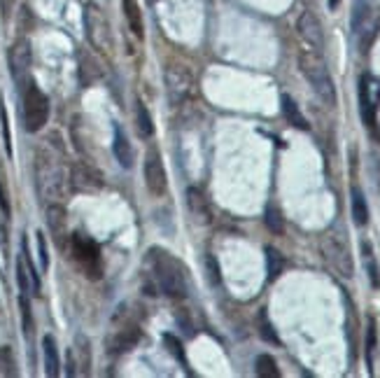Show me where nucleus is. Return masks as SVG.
I'll use <instances>...</instances> for the list:
<instances>
[{
	"label": "nucleus",
	"mask_w": 380,
	"mask_h": 378,
	"mask_svg": "<svg viewBox=\"0 0 380 378\" xmlns=\"http://www.w3.org/2000/svg\"><path fill=\"white\" fill-rule=\"evenodd\" d=\"M150 266H152V280L157 290L170 299L187 297V269L180 259L166 252L161 248L150 250Z\"/></svg>",
	"instance_id": "1"
},
{
	"label": "nucleus",
	"mask_w": 380,
	"mask_h": 378,
	"mask_svg": "<svg viewBox=\"0 0 380 378\" xmlns=\"http://www.w3.org/2000/svg\"><path fill=\"white\" fill-rule=\"evenodd\" d=\"M35 180H38L40 197L49 203H59L66 189V173L59 157H54L47 150H40L35 157Z\"/></svg>",
	"instance_id": "2"
},
{
	"label": "nucleus",
	"mask_w": 380,
	"mask_h": 378,
	"mask_svg": "<svg viewBox=\"0 0 380 378\" xmlns=\"http://www.w3.org/2000/svg\"><path fill=\"white\" fill-rule=\"evenodd\" d=\"M299 68H301V75L308 80L320 99L327 103V106H336V87L334 80L329 75L327 61L322 59V52L317 50H306L299 54Z\"/></svg>",
	"instance_id": "3"
},
{
	"label": "nucleus",
	"mask_w": 380,
	"mask_h": 378,
	"mask_svg": "<svg viewBox=\"0 0 380 378\" xmlns=\"http://www.w3.org/2000/svg\"><path fill=\"white\" fill-rule=\"evenodd\" d=\"M322 255H324V259H327V264L332 266L341 278L350 280L354 276L350 246H348V241L343 239V234L327 231V234L322 236Z\"/></svg>",
	"instance_id": "4"
},
{
	"label": "nucleus",
	"mask_w": 380,
	"mask_h": 378,
	"mask_svg": "<svg viewBox=\"0 0 380 378\" xmlns=\"http://www.w3.org/2000/svg\"><path fill=\"white\" fill-rule=\"evenodd\" d=\"M378 106H380V82L371 75L359 77V115L364 126L376 140H380V126H378Z\"/></svg>",
	"instance_id": "5"
},
{
	"label": "nucleus",
	"mask_w": 380,
	"mask_h": 378,
	"mask_svg": "<svg viewBox=\"0 0 380 378\" xmlns=\"http://www.w3.org/2000/svg\"><path fill=\"white\" fill-rule=\"evenodd\" d=\"M49 119V99L35 82H28L23 91V126L30 133H38Z\"/></svg>",
	"instance_id": "6"
},
{
	"label": "nucleus",
	"mask_w": 380,
	"mask_h": 378,
	"mask_svg": "<svg viewBox=\"0 0 380 378\" xmlns=\"http://www.w3.org/2000/svg\"><path fill=\"white\" fill-rule=\"evenodd\" d=\"M352 33L357 35L359 50L364 54L369 52L373 40H376L380 33V8H371V5L359 3L352 14Z\"/></svg>",
	"instance_id": "7"
},
{
	"label": "nucleus",
	"mask_w": 380,
	"mask_h": 378,
	"mask_svg": "<svg viewBox=\"0 0 380 378\" xmlns=\"http://www.w3.org/2000/svg\"><path fill=\"white\" fill-rule=\"evenodd\" d=\"M84 26H87V35L96 50H110V45H112L110 23L96 5H87V10H84Z\"/></svg>",
	"instance_id": "8"
},
{
	"label": "nucleus",
	"mask_w": 380,
	"mask_h": 378,
	"mask_svg": "<svg viewBox=\"0 0 380 378\" xmlns=\"http://www.w3.org/2000/svg\"><path fill=\"white\" fill-rule=\"evenodd\" d=\"M194 87V77L189 72L187 66H168L166 68V91H168V101L173 106H180L189 99Z\"/></svg>",
	"instance_id": "9"
},
{
	"label": "nucleus",
	"mask_w": 380,
	"mask_h": 378,
	"mask_svg": "<svg viewBox=\"0 0 380 378\" xmlns=\"http://www.w3.org/2000/svg\"><path fill=\"white\" fill-rule=\"evenodd\" d=\"M72 255L89 278H101V252L98 246L87 236H72Z\"/></svg>",
	"instance_id": "10"
},
{
	"label": "nucleus",
	"mask_w": 380,
	"mask_h": 378,
	"mask_svg": "<svg viewBox=\"0 0 380 378\" xmlns=\"http://www.w3.org/2000/svg\"><path fill=\"white\" fill-rule=\"evenodd\" d=\"M297 30H299L301 40L310 47V50H317V52L324 50V30H322V21L317 19L315 12H310V10L301 12V17H299V21H297Z\"/></svg>",
	"instance_id": "11"
},
{
	"label": "nucleus",
	"mask_w": 380,
	"mask_h": 378,
	"mask_svg": "<svg viewBox=\"0 0 380 378\" xmlns=\"http://www.w3.org/2000/svg\"><path fill=\"white\" fill-rule=\"evenodd\" d=\"M70 185L75 192H98V189H103V175L96 168H91L89 163L77 161L70 168Z\"/></svg>",
	"instance_id": "12"
},
{
	"label": "nucleus",
	"mask_w": 380,
	"mask_h": 378,
	"mask_svg": "<svg viewBox=\"0 0 380 378\" xmlns=\"http://www.w3.org/2000/svg\"><path fill=\"white\" fill-rule=\"evenodd\" d=\"M145 185L154 197H161L168 187L166 168H163V161L157 152H150L145 159Z\"/></svg>",
	"instance_id": "13"
},
{
	"label": "nucleus",
	"mask_w": 380,
	"mask_h": 378,
	"mask_svg": "<svg viewBox=\"0 0 380 378\" xmlns=\"http://www.w3.org/2000/svg\"><path fill=\"white\" fill-rule=\"evenodd\" d=\"M10 68H12L14 80L21 82L23 72L30 68V45H28V40H19L10 50Z\"/></svg>",
	"instance_id": "14"
},
{
	"label": "nucleus",
	"mask_w": 380,
	"mask_h": 378,
	"mask_svg": "<svg viewBox=\"0 0 380 378\" xmlns=\"http://www.w3.org/2000/svg\"><path fill=\"white\" fill-rule=\"evenodd\" d=\"M187 206H189V210H192V215H194L196 222H201V224L210 222L212 212H210V206H208L206 194L201 192V189H196V187L189 189V192H187Z\"/></svg>",
	"instance_id": "15"
},
{
	"label": "nucleus",
	"mask_w": 380,
	"mask_h": 378,
	"mask_svg": "<svg viewBox=\"0 0 380 378\" xmlns=\"http://www.w3.org/2000/svg\"><path fill=\"white\" fill-rule=\"evenodd\" d=\"M112 150H114V157H117L119 166L121 168H131L133 161H136V152H133V145L128 143L126 133L119 129H114V143H112Z\"/></svg>",
	"instance_id": "16"
},
{
	"label": "nucleus",
	"mask_w": 380,
	"mask_h": 378,
	"mask_svg": "<svg viewBox=\"0 0 380 378\" xmlns=\"http://www.w3.org/2000/svg\"><path fill=\"white\" fill-rule=\"evenodd\" d=\"M140 339V329L138 325H128L126 329L121 327L114 332V337L110 339V350L112 352H124V350H131L133 346L138 344Z\"/></svg>",
	"instance_id": "17"
},
{
	"label": "nucleus",
	"mask_w": 380,
	"mask_h": 378,
	"mask_svg": "<svg viewBox=\"0 0 380 378\" xmlns=\"http://www.w3.org/2000/svg\"><path fill=\"white\" fill-rule=\"evenodd\" d=\"M42 355H45V374L49 378H57L61 374V359L57 341H54V337H49V334L42 339Z\"/></svg>",
	"instance_id": "18"
},
{
	"label": "nucleus",
	"mask_w": 380,
	"mask_h": 378,
	"mask_svg": "<svg viewBox=\"0 0 380 378\" xmlns=\"http://www.w3.org/2000/svg\"><path fill=\"white\" fill-rule=\"evenodd\" d=\"M280 106H283V115H285V119L290 121V124L294 126V129H301V131H308V129H310L308 119L303 117V112H301V110H299L297 101H294L290 94H283V99H280Z\"/></svg>",
	"instance_id": "19"
},
{
	"label": "nucleus",
	"mask_w": 380,
	"mask_h": 378,
	"mask_svg": "<svg viewBox=\"0 0 380 378\" xmlns=\"http://www.w3.org/2000/svg\"><path fill=\"white\" fill-rule=\"evenodd\" d=\"M124 14L128 21V28L133 30L138 40L145 38V26H143V12H140L138 0H124Z\"/></svg>",
	"instance_id": "20"
},
{
	"label": "nucleus",
	"mask_w": 380,
	"mask_h": 378,
	"mask_svg": "<svg viewBox=\"0 0 380 378\" xmlns=\"http://www.w3.org/2000/svg\"><path fill=\"white\" fill-rule=\"evenodd\" d=\"M350 208H352V219L357 227H364L369 222V206H366V199L361 194L359 187H352V201H350Z\"/></svg>",
	"instance_id": "21"
},
{
	"label": "nucleus",
	"mask_w": 380,
	"mask_h": 378,
	"mask_svg": "<svg viewBox=\"0 0 380 378\" xmlns=\"http://www.w3.org/2000/svg\"><path fill=\"white\" fill-rule=\"evenodd\" d=\"M47 227L54 236H57V239H61V234H63V229H66V210H63V206L61 203H49Z\"/></svg>",
	"instance_id": "22"
},
{
	"label": "nucleus",
	"mask_w": 380,
	"mask_h": 378,
	"mask_svg": "<svg viewBox=\"0 0 380 378\" xmlns=\"http://www.w3.org/2000/svg\"><path fill=\"white\" fill-rule=\"evenodd\" d=\"M136 124H138V133L143 138L154 136V121H152V115H150V110H147L145 103H140V101L136 106Z\"/></svg>",
	"instance_id": "23"
},
{
	"label": "nucleus",
	"mask_w": 380,
	"mask_h": 378,
	"mask_svg": "<svg viewBox=\"0 0 380 378\" xmlns=\"http://www.w3.org/2000/svg\"><path fill=\"white\" fill-rule=\"evenodd\" d=\"M361 255H364V266L366 273H369V280L373 288H380V271H378V261L373 257V250L369 241H361Z\"/></svg>",
	"instance_id": "24"
},
{
	"label": "nucleus",
	"mask_w": 380,
	"mask_h": 378,
	"mask_svg": "<svg viewBox=\"0 0 380 378\" xmlns=\"http://www.w3.org/2000/svg\"><path fill=\"white\" fill-rule=\"evenodd\" d=\"M254 371H257V376H261V378H278L280 376L278 362H275L271 355H259V357H257Z\"/></svg>",
	"instance_id": "25"
},
{
	"label": "nucleus",
	"mask_w": 380,
	"mask_h": 378,
	"mask_svg": "<svg viewBox=\"0 0 380 378\" xmlns=\"http://www.w3.org/2000/svg\"><path fill=\"white\" fill-rule=\"evenodd\" d=\"M376 341H378L376 320L369 318V322H366V339H364V355H366V364H369V369H373V352H376Z\"/></svg>",
	"instance_id": "26"
},
{
	"label": "nucleus",
	"mask_w": 380,
	"mask_h": 378,
	"mask_svg": "<svg viewBox=\"0 0 380 378\" xmlns=\"http://www.w3.org/2000/svg\"><path fill=\"white\" fill-rule=\"evenodd\" d=\"M285 259L283 255L278 252L275 248H266V271H268V280H275L283 273Z\"/></svg>",
	"instance_id": "27"
},
{
	"label": "nucleus",
	"mask_w": 380,
	"mask_h": 378,
	"mask_svg": "<svg viewBox=\"0 0 380 378\" xmlns=\"http://www.w3.org/2000/svg\"><path fill=\"white\" fill-rule=\"evenodd\" d=\"M263 222H266L268 231H273L275 236H280L285 231V219H283V215H280V210L275 208V206H268V208H266Z\"/></svg>",
	"instance_id": "28"
},
{
	"label": "nucleus",
	"mask_w": 380,
	"mask_h": 378,
	"mask_svg": "<svg viewBox=\"0 0 380 378\" xmlns=\"http://www.w3.org/2000/svg\"><path fill=\"white\" fill-rule=\"evenodd\" d=\"M163 344H166L170 355H173L177 362H182V367H187V355H185V346H182V341L173 337V334H163Z\"/></svg>",
	"instance_id": "29"
},
{
	"label": "nucleus",
	"mask_w": 380,
	"mask_h": 378,
	"mask_svg": "<svg viewBox=\"0 0 380 378\" xmlns=\"http://www.w3.org/2000/svg\"><path fill=\"white\" fill-rule=\"evenodd\" d=\"M259 337H261L263 341H268V344L280 346V337H278V334H275V329H273L271 322H268L266 313H261V315H259Z\"/></svg>",
	"instance_id": "30"
},
{
	"label": "nucleus",
	"mask_w": 380,
	"mask_h": 378,
	"mask_svg": "<svg viewBox=\"0 0 380 378\" xmlns=\"http://www.w3.org/2000/svg\"><path fill=\"white\" fill-rule=\"evenodd\" d=\"M17 280H19V290H21V295H28V292L33 290V285H30L28 269H26V261H23V255H21L19 259H17Z\"/></svg>",
	"instance_id": "31"
},
{
	"label": "nucleus",
	"mask_w": 380,
	"mask_h": 378,
	"mask_svg": "<svg viewBox=\"0 0 380 378\" xmlns=\"http://www.w3.org/2000/svg\"><path fill=\"white\" fill-rule=\"evenodd\" d=\"M19 306H21L23 332H26V337H30V332H33V315H30V304H28V297L26 295L19 297Z\"/></svg>",
	"instance_id": "32"
},
{
	"label": "nucleus",
	"mask_w": 380,
	"mask_h": 378,
	"mask_svg": "<svg viewBox=\"0 0 380 378\" xmlns=\"http://www.w3.org/2000/svg\"><path fill=\"white\" fill-rule=\"evenodd\" d=\"M206 271H208V283H210V285H219V283H222L219 264H217V259H214L212 255H208V257H206Z\"/></svg>",
	"instance_id": "33"
},
{
	"label": "nucleus",
	"mask_w": 380,
	"mask_h": 378,
	"mask_svg": "<svg viewBox=\"0 0 380 378\" xmlns=\"http://www.w3.org/2000/svg\"><path fill=\"white\" fill-rule=\"evenodd\" d=\"M0 121H3V140H5V152L8 157H12V136H10V119H8V110H5V103L0 106Z\"/></svg>",
	"instance_id": "34"
},
{
	"label": "nucleus",
	"mask_w": 380,
	"mask_h": 378,
	"mask_svg": "<svg viewBox=\"0 0 380 378\" xmlns=\"http://www.w3.org/2000/svg\"><path fill=\"white\" fill-rule=\"evenodd\" d=\"M38 252H40V269H42V271H49L47 241H45V234H42V231H38Z\"/></svg>",
	"instance_id": "35"
},
{
	"label": "nucleus",
	"mask_w": 380,
	"mask_h": 378,
	"mask_svg": "<svg viewBox=\"0 0 380 378\" xmlns=\"http://www.w3.org/2000/svg\"><path fill=\"white\" fill-rule=\"evenodd\" d=\"M0 208L5 210V215H10V201H8V194L3 192V185H0Z\"/></svg>",
	"instance_id": "36"
},
{
	"label": "nucleus",
	"mask_w": 380,
	"mask_h": 378,
	"mask_svg": "<svg viewBox=\"0 0 380 378\" xmlns=\"http://www.w3.org/2000/svg\"><path fill=\"white\" fill-rule=\"evenodd\" d=\"M341 5V0H329V10H336Z\"/></svg>",
	"instance_id": "37"
},
{
	"label": "nucleus",
	"mask_w": 380,
	"mask_h": 378,
	"mask_svg": "<svg viewBox=\"0 0 380 378\" xmlns=\"http://www.w3.org/2000/svg\"><path fill=\"white\" fill-rule=\"evenodd\" d=\"M12 3H14V0H3V5H5V8H10Z\"/></svg>",
	"instance_id": "38"
},
{
	"label": "nucleus",
	"mask_w": 380,
	"mask_h": 378,
	"mask_svg": "<svg viewBox=\"0 0 380 378\" xmlns=\"http://www.w3.org/2000/svg\"><path fill=\"white\" fill-rule=\"evenodd\" d=\"M152 3H154V0H152Z\"/></svg>",
	"instance_id": "39"
}]
</instances>
